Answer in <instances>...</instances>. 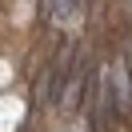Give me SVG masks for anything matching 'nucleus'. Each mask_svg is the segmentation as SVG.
<instances>
[{"instance_id":"f03ea898","label":"nucleus","mask_w":132,"mask_h":132,"mask_svg":"<svg viewBox=\"0 0 132 132\" xmlns=\"http://www.w3.org/2000/svg\"><path fill=\"white\" fill-rule=\"evenodd\" d=\"M124 64H128V80H132V40H128V48H124Z\"/></svg>"},{"instance_id":"f257e3e1","label":"nucleus","mask_w":132,"mask_h":132,"mask_svg":"<svg viewBox=\"0 0 132 132\" xmlns=\"http://www.w3.org/2000/svg\"><path fill=\"white\" fill-rule=\"evenodd\" d=\"M104 80H108V92H112L116 116H132V80H128V64H124V56L116 60V64H108Z\"/></svg>"}]
</instances>
